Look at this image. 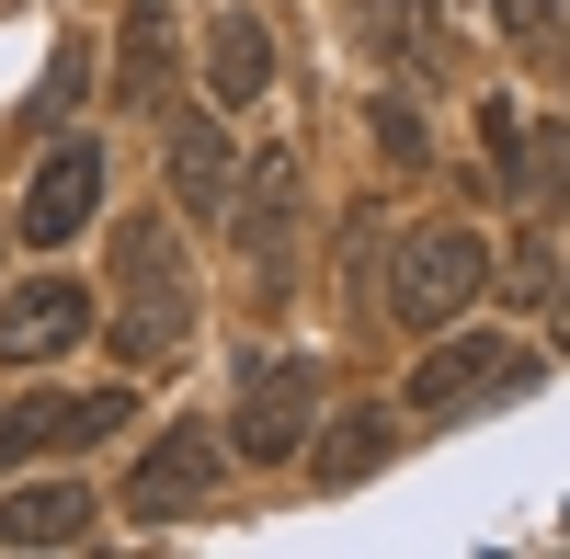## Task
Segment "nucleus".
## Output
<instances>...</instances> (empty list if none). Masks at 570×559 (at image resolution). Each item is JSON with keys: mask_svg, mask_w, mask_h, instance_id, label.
Here are the masks:
<instances>
[{"mask_svg": "<svg viewBox=\"0 0 570 559\" xmlns=\"http://www.w3.org/2000/svg\"><path fill=\"white\" fill-rule=\"evenodd\" d=\"M491 286V241L468 217H422L389 241V308H400V332H445V320H468Z\"/></svg>", "mask_w": 570, "mask_h": 559, "instance_id": "nucleus-1", "label": "nucleus"}, {"mask_svg": "<svg viewBox=\"0 0 570 559\" xmlns=\"http://www.w3.org/2000/svg\"><path fill=\"white\" fill-rule=\"evenodd\" d=\"M115 354L126 365H160V354H183V343H195V286H183V252H171V228L160 217H137L126 228V241H115Z\"/></svg>", "mask_w": 570, "mask_h": 559, "instance_id": "nucleus-2", "label": "nucleus"}, {"mask_svg": "<svg viewBox=\"0 0 570 559\" xmlns=\"http://www.w3.org/2000/svg\"><path fill=\"white\" fill-rule=\"evenodd\" d=\"M513 389H537V354L513 332H456L445 320V343L411 365V411H445V423H468V411H491Z\"/></svg>", "mask_w": 570, "mask_h": 559, "instance_id": "nucleus-3", "label": "nucleus"}, {"mask_svg": "<svg viewBox=\"0 0 570 559\" xmlns=\"http://www.w3.org/2000/svg\"><path fill=\"white\" fill-rule=\"evenodd\" d=\"M308 423H320V365H308V354H274V365H252L228 445L263 457V469H285V457H308Z\"/></svg>", "mask_w": 570, "mask_h": 559, "instance_id": "nucleus-4", "label": "nucleus"}, {"mask_svg": "<svg viewBox=\"0 0 570 559\" xmlns=\"http://www.w3.org/2000/svg\"><path fill=\"white\" fill-rule=\"evenodd\" d=\"M217 480H228V445H217L206 423H171V434L126 469V514H149V526L206 514V502H217Z\"/></svg>", "mask_w": 570, "mask_h": 559, "instance_id": "nucleus-5", "label": "nucleus"}, {"mask_svg": "<svg viewBox=\"0 0 570 559\" xmlns=\"http://www.w3.org/2000/svg\"><path fill=\"white\" fill-rule=\"evenodd\" d=\"M137 423V400L126 389H80V400H23V411H0V480L23 469V457H80V445H104Z\"/></svg>", "mask_w": 570, "mask_h": 559, "instance_id": "nucleus-6", "label": "nucleus"}, {"mask_svg": "<svg viewBox=\"0 0 570 559\" xmlns=\"http://www.w3.org/2000/svg\"><path fill=\"white\" fill-rule=\"evenodd\" d=\"M480 137L502 149V183L537 206V228H548V217H570V126H559V115H548V126H525L513 104H480Z\"/></svg>", "mask_w": 570, "mask_h": 559, "instance_id": "nucleus-7", "label": "nucleus"}, {"mask_svg": "<svg viewBox=\"0 0 570 559\" xmlns=\"http://www.w3.org/2000/svg\"><path fill=\"white\" fill-rule=\"evenodd\" d=\"M91 332V286L80 274H35V286L0 297V365H46Z\"/></svg>", "mask_w": 570, "mask_h": 559, "instance_id": "nucleus-8", "label": "nucleus"}, {"mask_svg": "<svg viewBox=\"0 0 570 559\" xmlns=\"http://www.w3.org/2000/svg\"><path fill=\"white\" fill-rule=\"evenodd\" d=\"M91 206H104V149H91V137H58V149H46V171H35V195H23V241H35V252L80 241Z\"/></svg>", "mask_w": 570, "mask_h": 559, "instance_id": "nucleus-9", "label": "nucleus"}, {"mask_svg": "<svg viewBox=\"0 0 570 559\" xmlns=\"http://www.w3.org/2000/svg\"><path fill=\"white\" fill-rule=\"evenodd\" d=\"M354 46H376V58H400V80H445V69H456L445 0H354Z\"/></svg>", "mask_w": 570, "mask_h": 559, "instance_id": "nucleus-10", "label": "nucleus"}, {"mask_svg": "<svg viewBox=\"0 0 570 559\" xmlns=\"http://www.w3.org/2000/svg\"><path fill=\"white\" fill-rule=\"evenodd\" d=\"M285 241H297V160L285 149H252V183H240V252L263 274V297L285 286Z\"/></svg>", "mask_w": 570, "mask_h": 559, "instance_id": "nucleus-11", "label": "nucleus"}, {"mask_svg": "<svg viewBox=\"0 0 570 559\" xmlns=\"http://www.w3.org/2000/svg\"><path fill=\"white\" fill-rule=\"evenodd\" d=\"M263 91H274V35H263L252 0H228V12L206 23V104L240 115V104H263Z\"/></svg>", "mask_w": 570, "mask_h": 559, "instance_id": "nucleus-12", "label": "nucleus"}, {"mask_svg": "<svg viewBox=\"0 0 570 559\" xmlns=\"http://www.w3.org/2000/svg\"><path fill=\"white\" fill-rule=\"evenodd\" d=\"M91 514H104V502L80 480H23V491H0V548H80Z\"/></svg>", "mask_w": 570, "mask_h": 559, "instance_id": "nucleus-13", "label": "nucleus"}, {"mask_svg": "<svg viewBox=\"0 0 570 559\" xmlns=\"http://www.w3.org/2000/svg\"><path fill=\"white\" fill-rule=\"evenodd\" d=\"M228 183H240V149H228V126L195 104V115H171V195L195 206V217H228Z\"/></svg>", "mask_w": 570, "mask_h": 559, "instance_id": "nucleus-14", "label": "nucleus"}, {"mask_svg": "<svg viewBox=\"0 0 570 559\" xmlns=\"http://www.w3.org/2000/svg\"><path fill=\"white\" fill-rule=\"evenodd\" d=\"M400 457V411H354V423H331L320 445H308V469L331 480V491H354V480H376Z\"/></svg>", "mask_w": 570, "mask_h": 559, "instance_id": "nucleus-15", "label": "nucleus"}, {"mask_svg": "<svg viewBox=\"0 0 570 559\" xmlns=\"http://www.w3.org/2000/svg\"><path fill=\"white\" fill-rule=\"evenodd\" d=\"M160 91H171V12H160V0H126V69H115V104L160 115Z\"/></svg>", "mask_w": 570, "mask_h": 559, "instance_id": "nucleus-16", "label": "nucleus"}, {"mask_svg": "<svg viewBox=\"0 0 570 559\" xmlns=\"http://www.w3.org/2000/svg\"><path fill=\"white\" fill-rule=\"evenodd\" d=\"M365 126H376V160H389V171H422V160H434V137H422V104H411V91H376Z\"/></svg>", "mask_w": 570, "mask_h": 559, "instance_id": "nucleus-17", "label": "nucleus"}, {"mask_svg": "<svg viewBox=\"0 0 570 559\" xmlns=\"http://www.w3.org/2000/svg\"><path fill=\"white\" fill-rule=\"evenodd\" d=\"M491 12H502V35H513V46H537V58H559V69H570V12H559V0H491Z\"/></svg>", "mask_w": 570, "mask_h": 559, "instance_id": "nucleus-18", "label": "nucleus"}, {"mask_svg": "<svg viewBox=\"0 0 570 559\" xmlns=\"http://www.w3.org/2000/svg\"><path fill=\"white\" fill-rule=\"evenodd\" d=\"M69 91H80V58H58V69L35 80V104H23V126H58V104H69Z\"/></svg>", "mask_w": 570, "mask_h": 559, "instance_id": "nucleus-19", "label": "nucleus"}, {"mask_svg": "<svg viewBox=\"0 0 570 559\" xmlns=\"http://www.w3.org/2000/svg\"><path fill=\"white\" fill-rule=\"evenodd\" d=\"M548 297H559V332H570V286H548Z\"/></svg>", "mask_w": 570, "mask_h": 559, "instance_id": "nucleus-20", "label": "nucleus"}]
</instances>
